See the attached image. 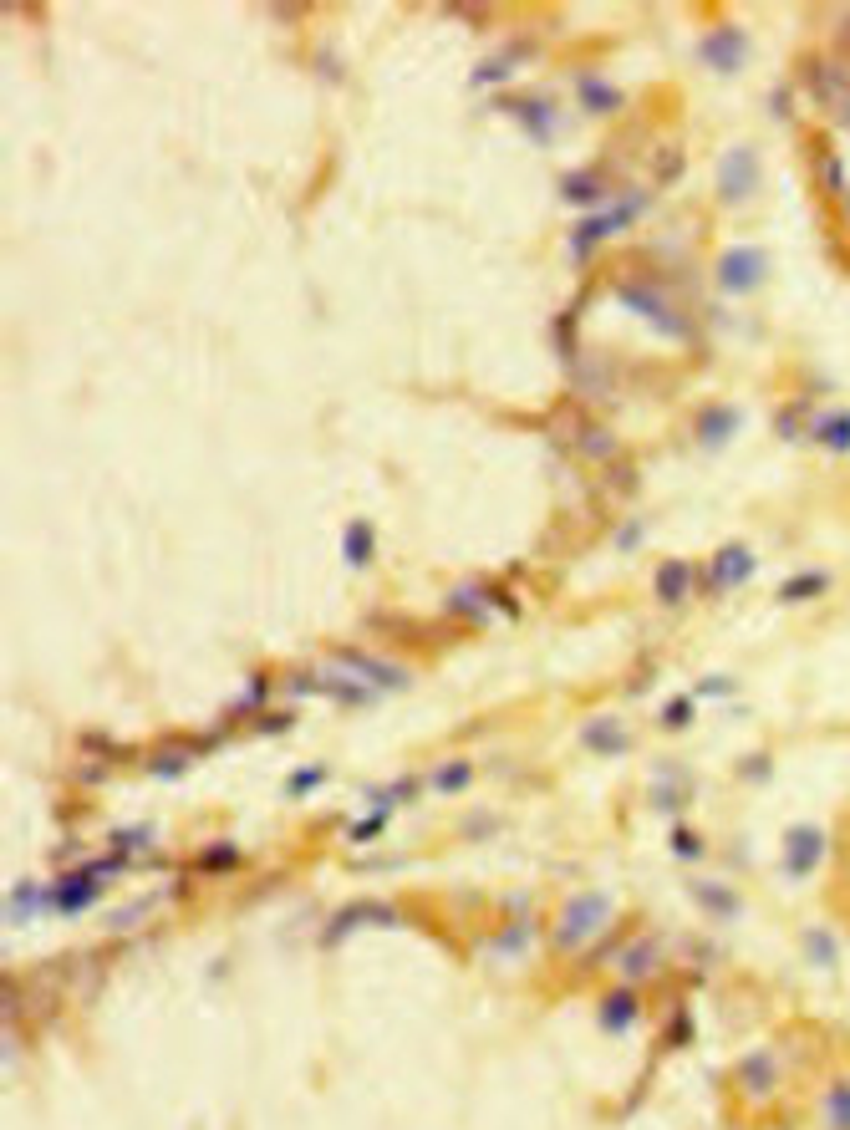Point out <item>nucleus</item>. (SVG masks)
<instances>
[{
  "instance_id": "f257e3e1",
  "label": "nucleus",
  "mask_w": 850,
  "mask_h": 1130,
  "mask_svg": "<svg viewBox=\"0 0 850 1130\" xmlns=\"http://www.w3.org/2000/svg\"><path fill=\"white\" fill-rule=\"evenodd\" d=\"M606 922H611V896H606V891H581V896H571V901L560 907L550 942H555V952H576V947H586Z\"/></svg>"
},
{
  "instance_id": "f03ea898",
  "label": "nucleus",
  "mask_w": 850,
  "mask_h": 1130,
  "mask_svg": "<svg viewBox=\"0 0 850 1130\" xmlns=\"http://www.w3.org/2000/svg\"><path fill=\"white\" fill-rule=\"evenodd\" d=\"M112 871H123V856H107V861H97V866H87V871H72V876H62V881H51V886H46V912H67V917L87 912L92 901L102 896V881H107Z\"/></svg>"
},
{
  "instance_id": "7ed1b4c3",
  "label": "nucleus",
  "mask_w": 850,
  "mask_h": 1130,
  "mask_svg": "<svg viewBox=\"0 0 850 1130\" xmlns=\"http://www.w3.org/2000/svg\"><path fill=\"white\" fill-rule=\"evenodd\" d=\"M616 301L627 306V311H637L647 326H657L662 336H672V342H683V336H688V321L677 316V306H672L667 296H657L647 280H621V286H616Z\"/></svg>"
},
{
  "instance_id": "20e7f679",
  "label": "nucleus",
  "mask_w": 850,
  "mask_h": 1130,
  "mask_svg": "<svg viewBox=\"0 0 850 1130\" xmlns=\"http://www.w3.org/2000/svg\"><path fill=\"white\" fill-rule=\"evenodd\" d=\"M642 204H647V199H642V194H632L621 209H606V214L581 219V224H576V235H571V255H576V260H591V250H596L601 240H611L616 230H627V224L642 214Z\"/></svg>"
},
{
  "instance_id": "39448f33",
  "label": "nucleus",
  "mask_w": 850,
  "mask_h": 1130,
  "mask_svg": "<svg viewBox=\"0 0 850 1130\" xmlns=\"http://www.w3.org/2000/svg\"><path fill=\"white\" fill-rule=\"evenodd\" d=\"M718 194L728 204L759 194V153L754 148H728L723 153V163H718Z\"/></svg>"
},
{
  "instance_id": "423d86ee",
  "label": "nucleus",
  "mask_w": 850,
  "mask_h": 1130,
  "mask_svg": "<svg viewBox=\"0 0 850 1130\" xmlns=\"http://www.w3.org/2000/svg\"><path fill=\"white\" fill-rule=\"evenodd\" d=\"M342 672H352L357 683H367L372 693L377 688H408V667H398V662H382V657H372V652H357V647H347V652H336L331 657Z\"/></svg>"
},
{
  "instance_id": "0eeeda50",
  "label": "nucleus",
  "mask_w": 850,
  "mask_h": 1130,
  "mask_svg": "<svg viewBox=\"0 0 850 1130\" xmlns=\"http://www.w3.org/2000/svg\"><path fill=\"white\" fill-rule=\"evenodd\" d=\"M764 280V250L759 245H733L723 260H718V286L728 296H744Z\"/></svg>"
},
{
  "instance_id": "6e6552de",
  "label": "nucleus",
  "mask_w": 850,
  "mask_h": 1130,
  "mask_svg": "<svg viewBox=\"0 0 850 1130\" xmlns=\"http://www.w3.org/2000/svg\"><path fill=\"white\" fill-rule=\"evenodd\" d=\"M698 56L713 67V72H739L744 67V56H749V36L739 31V26H713L703 41H698Z\"/></svg>"
},
{
  "instance_id": "1a4fd4ad",
  "label": "nucleus",
  "mask_w": 850,
  "mask_h": 1130,
  "mask_svg": "<svg viewBox=\"0 0 850 1130\" xmlns=\"http://www.w3.org/2000/svg\"><path fill=\"white\" fill-rule=\"evenodd\" d=\"M733 1080L744 1085L749 1100H769L779 1090V1059H774V1049H749L739 1064H733Z\"/></svg>"
},
{
  "instance_id": "9d476101",
  "label": "nucleus",
  "mask_w": 850,
  "mask_h": 1130,
  "mask_svg": "<svg viewBox=\"0 0 850 1130\" xmlns=\"http://www.w3.org/2000/svg\"><path fill=\"white\" fill-rule=\"evenodd\" d=\"M499 112H509L530 143H550L555 138V107L545 97H499Z\"/></svg>"
},
{
  "instance_id": "9b49d317",
  "label": "nucleus",
  "mask_w": 850,
  "mask_h": 1130,
  "mask_svg": "<svg viewBox=\"0 0 850 1130\" xmlns=\"http://www.w3.org/2000/svg\"><path fill=\"white\" fill-rule=\"evenodd\" d=\"M825 861V835L815 830V825H795L784 835V876H810L815 866Z\"/></svg>"
},
{
  "instance_id": "f8f14e48",
  "label": "nucleus",
  "mask_w": 850,
  "mask_h": 1130,
  "mask_svg": "<svg viewBox=\"0 0 850 1130\" xmlns=\"http://www.w3.org/2000/svg\"><path fill=\"white\" fill-rule=\"evenodd\" d=\"M657 968H662V942L657 937H632V942L616 947V973L627 978V983H642Z\"/></svg>"
},
{
  "instance_id": "ddd939ff",
  "label": "nucleus",
  "mask_w": 850,
  "mask_h": 1130,
  "mask_svg": "<svg viewBox=\"0 0 850 1130\" xmlns=\"http://www.w3.org/2000/svg\"><path fill=\"white\" fill-rule=\"evenodd\" d=\"M754 576V555L744 550V545H723L718 555H713V565H708V586L713 591H728V586H739V581H749Z\"/></svg>"
},
{
  "instance_id": "4468645a",
  "label": "nucleus",
  "mask_w": 850,
  "mask_h": 1130,
  "mask_svg": "<svg viewBox=\"0 0 850 1130\" xmlns=\"http://www.w3.org/2000/svg\"><path fill=\"white\" fill-rule=\"evenodd\" d=\"M581 749L596 754V759L627 754V728H621L616 718H591V723H581Z\"/></svg>"
},
{
  "instance_id": "2eb2a0df",
  "label": "nucleus",
  "mask_w": 850,
  "mask_h": 1130,
  "mask_svg": "<svg viewBox=\"0 0 850 1130\" xmlns=\"http://www.w3.org/2000/svg\"><path fill=\"white\" fill-rule=\"evenodd\" d=\"M499 591L494 586H484V581H469V586H459V591H448V611L453 616H464V621H484L489 611H499Z\"/></svg>"
},
{
  "instance_id": "dca6fc26",
  "label": "nucleus",
  "mask_w": 850,
  "mask_h": 1130,
  "mask_svg": "<svg viewBox=\"0 0 850 1130\" xmlns=\"http://www.w3.org/2000/svg\"><path fill=\"white\" fill-rule=\"evenodd\" d=\"M576 97H581V107L591 112V118H611V112L621 107V87H611L601 72H576Z\"/></svg>"
},
{
  "instance_id": "f3484780",
  "label": "nucleus",
  "mask_w": 850,
  "mask_h": 1130,
  "mask_svg": "<svg viewBox=\"0 0 850 1130\" xmlns=\"http://www.w3.org/2000/svg\"><path fill=\"white\" fill-rule=\"evenodd\" d=\"M362 922H387V927H398L403 917L392 912V907H382V901H357V907H347V912H336V917H331V932H326V942H336V937L357 932Z\"/></svg>"
},
{
  "instance_id": "a211bd4d",
  "label": "nucleus",
  "mask_w": 850,
  "mask_h": 1130,
  "mask_svg": "<svg viewBox=\"0 0 850 1130\" xmlns=\"http://www.w3.org/2000/svg\"><path fill=\"white\" fill-rule=\"evenodd\" d=\"M606 194L611 189L601 184V174H591V168H586V174H565L560 179V199L576 204V209H596V204H606Z\"/></svg>"
},
{
  "instance_id": "6ab92c4d",
  "label": "nucleus",
  "mask_w": 850,
  "mask_h": 1130,
  "mask_svg": "<svg viewBox=\"0 0 850 1130\" xmlns=\"http://www.w3.org/2000/svg\"><path fill=\"white\" fill-rule=\"evenodd\" d=\"M693 901H698V907H703V912H713V917H723V922H728V917H739V912H744V901H739V896H733V891H728V886H723V881H693Z\"/></svg>"
},
{
  "instance_id": "aec40b11",
  "label": "nucleus",
  "mask_w": 850,
  "mask_h": 1130,
  "mask_svg": "<svg viewBox=\"0 0 850 1130\" xmlns=\"http://www.w3.org/2000/svg\"><path fill=\"white\" fill-rule=\"evenodd\" d=\"M637 1024V993L632 988H616L601 998V1029L616 1034V1029H632Z\"/></svg>"
},
{
  "instance_id": "412c9836",
  "label": "nucleus",
  "mask_w": 850,
  "mask_h": 1130,
  "mask_svg": "<svg viewBox=\"0 0 850 1130\" xmlns=\"http://www.w3.org/2000/svg\"><path fill=\"white\" fill-rule=\"evenodd\" d=\"M688 586H693V565L688 560H667L662 571H657V596L667 606H683L688 601Z\"/></svg>"
},
{
  "instance_id": "4be33fe9",
  "label": "nucleus",
  "mask_w": 850,
  "mask_h": 1130,
  "mask_svg": "<svg viewBox=\"0 0 850 1130\" xmlns=\"http://www.w3.org/2000/svg\"><path fill=\"white\" fill-rule=\"evenodd\" d=\"M372 550H377V530H372V520H352L347 525V535H342V555H347V565H362L372 560Z\"/></svg>"
},
{
  "instance_id": "5701e85b",
  "label": "nucleus",
  "mask_w": 850,
  "mask_h": 1130,
  "mask_svg": "<svg viewBox=\"0 0 850 1130\" xmlns=\"http://www.w3.org/2000/svg\"><path fill=\"white\" fill-rule=\"evenodd\" d=\"M820 1115H825V1130H850V1080H835L825 1090Z\"/></svg>"
},
{
  "instance_id": "b1692460",
  "label": "nucleus",
  "mask_w": 850,
  "mask_h": 1130,
  "mask_svg": "<svg viewBox=\"0 0 850 1130\" xmlns=\"http://www.w3.org/2000/svg\"><path fill=\"white\" fill-rule=\"evenodd\" d=\"M733 423H739V413H733V408H703V418H698V438H703L708 448H718V443L733 433Z\"/></svg>"
},
{
  "instance_id": "393cba45",
  "label": "nucleus",
  "mask_w": 850,
  "mask_h": 1130,
  "mask_svg": "<svg viewBox=\"0 0 850 1130\" xmlns=\"http://www.w3.org/2000/svg\"><path fill=\"white\" fill-rule=\"evenodd\" d=\"M830 586V576L825 571H800L795 581H784L779 586V601H810V596H820Z\"/></svg>"
},
{
  "instance_id": "a878e982",
  "label": "nucleus",
  "mask_w": 850,
  "mask_h": 1130,
  "mask_svg": "<svg viewBox=\"0 0 850 1130\" xmlns=\"http://www.w3.org/2000/svg\"><path fill=\"white\" fill-rule=\"evenodd\" d=\"M474 779V769H469V759H448L443 769H433V789L438 795H459V789Z\"/></svg>"
},
{
  "instance_id": "bb28decb",
  "label": "nucleus",
  "mask_w": 850,
  "mask_h": 1130,
  "mask_svg": "<svg viewBox=\"0 0 850 1130\" xmlns=\"http://www.w3.org/2000/svg\"><path fill=\"white\" fill-rule=\"evenodd\" d=\"M576 448H581L586 459H611L616 454V438H611V428H581Z\"/></svg>"
},
{
  "instance_id": "cd10ccee",
  "label": "nucleus",
  "mask_w": 850,
  "mask_h": 1130,
  "mask_svg": "<svg viewBox=\"0 0 850 1130\" xmlns=\"http://www.w3.org/2000/svg\"><path fill=\"white\" fill-rule=\"evenodd\" d=\"M805 952H810V963H815V968H835V942H830V932L805 927Z\"/></svg>"
},
{
  "instance_id": "c85d7f7f",
  "label": "nucleus",
  "mask_w": 850,
  "mask_h": 1130,
  "mask_svg": "<svg viewBox=\"0 0 850 1130\" xmlns=\"http://www.w3.org/2000/svg\"><path fill=\"white\" fill-rule=\"evenodd\" d=\"M509 72H515V51L489 56V62H479V72H474V87H494V82H504Z\"/></svg>"
},
{
  "instance_id": "c756f323",
  "label": "nucleus",
  "mask_w": 850,
  "mask_h": 1130,
  "mask_svg": "<svg viewBox=\"0 0 850 1130\" xmlns=\"http://www.w3.org/2000/svg\"><path fill=\"white\" fill-rule=\"evenodd\" d=\"M525 942H530V922H509V927L494 937V952H499V957H520Z\"/></svg>"
},
{
  "instance_id": "7c9ffc66",
  "label": "nucleus",
  "mask_w": 850,
  "mask_h": 1130,
  "mask_svg": "<svg viewBox=\"0 0 850 1130\" xmlns=\"http://www.w3.org/2000/svg\"><path fill=\"white\" fill-rule=\"evenodd\" d=\"M815 433H820V443H830V448H850V418H845V413H830Z\"/></svg>"
},
{
  "instance_id": "2f4dec72",
  "label": "nucleus",
  "mask_w": 850,
  "mask_h": 1130,
  "mask_svg": "<svg viewBox=\"0 0 850 1130\" xmlns=\"http://www.w3.org/2000/svg\"><path fill=\"white\" fill-rule=\"evenodd\" d=\"M321 779H326V769H321V764H316V769H301V774H291V779H286V795H311V789H316Z\"/></svg>"
},
{
  "instance_id": "473e14b6",
  "label": "nucleus",
  "mask_w": 850,
  "mask_h": 1130,
  "mask_svg": "<svg viewBox=\"0 0 850 1130\" xmlns=\"http://www.w3.org/2000/svg\"><path fill=\"white\" fill-rule=\"evenodd\" d=\"M672 851L683 856V861H698V856H703V840H698L693 830H672Z\"/></svg>"
},
{
  "instance_id": "72a5a7b5",
  "label": "nucleus",
  "mask_w": 850,
  "mask_h": 1130,
  "mask_svg": "<svg viewBox=\"0 0 850 1130\" xmlns=\"http://www.w3.org/2000/svg\"><path fill=\"white\" fill-rule=\"evenodd\" d=\"M662 718H667V728H688V718H693V698H672Z\"/></svg>"
},
{
  "instance_id": "f704fd0d",
  "label": "nucleus",
  "mask_w": 850,
  "mask_h": 1130,
  "mask_svg": "<svg viewBox=\"0 0 850 1130\" xmlns=\"http://www.w3.org/2000/svg\"><path fill=\"white\" fill-rule=\"evenodd\" d=\"M235 861H240L235 845H219V851H204V866H209V871H230Z\"/></svg>"
},
{
  "instance_id": "c9c22d12",
  "label": "nucleus",
  "mask_w": 850,
  "mask_h": 1130,
  "mask_svg": "<svg viewBox=\"0 0 850 1130\" xmlns=\"http://www.w3.org/2000/svg\"><path fill=\"white\" fill-rule=\"evenodd\" d=\"M270 698V683L265 677H250V688H245V698H240V708H260Z\"/></svg>"
},
{
  "instance_id": "e433bc0d",
  "label": "nucleus",
  "mask_w": 850,
  "mask_h": 1130,
  "mask_svg": "<svg viewBox=\"0 0 850 1130\" xmlns=\"http://www.w3.org/2000/svg\"><path fill=\"white\" fill-rule=\"evenodd\" d=\"M637 540H642V525H632V530H627V535H616V545H621V550H632V545H637Z\"/></svg>"
}]
</instances>
